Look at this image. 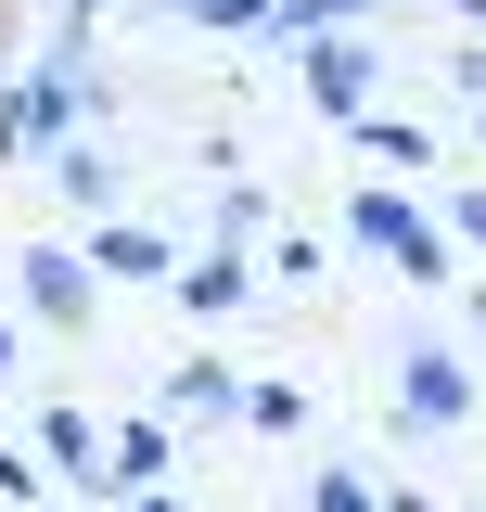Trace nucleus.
Instances as JSON below:
<instances>
[{
	"label": "nucleus",
	"mask_w": 486,
	"mask_h": 512,
	"mask_svg": "<svg viewBox=\"0 0 486 512\" xmlns=\"http://www.w3.org/2000/svg\"><path fill=\"white\" fill-rule=\"evenodd\" d=\"M448 244H474V256H486V192H461V205H448Z\"/></svg>",
	"instance_id": "obj_16"
},
{
	"label": "nucleus",
	"mask_w": 486,
	"mask_h": 512,
	"mask_svg": "<svg viewBox=\"0 0 486 512\" xmlns=\"http://www.w3.org/2000/svg\"><path fill=\"white\" fill-rule=\"evenodd\" d=\"M346 231H359V244H384L410 282H448V269H461V256H448V231H435L423 205H397V192H359V205H346Z\"/></svg>",
	"instance_id": "obj_3"
},
{
	"label": "nucleus",
	"mask_w": 486,
	"mask_h": 512,
	"mask_svg": "<svg viewBox=\"0 0 486 512\" xmlns=\"http://www.w3.org/2000/svg\"><path fill=\"white\" fill-rule=\"evenodd\" d=\"M103 487H167V423H116V461H103Z\"/></svg>",
	"instance_id": "obj_8"
},
{
	"label": "nucleus",
	"mask_w": 486,
	"mask_h": 512,
	"mask_svg": "<svg viewBox=\"0 0 486 512\" xmlns=\"http://www.w3.org/2000/svg\"><path fill=\"white\" fill-rule=\"evenodd\" d=\"M474 346H486V282H474Z\"/></svg>",
	"instance_id": "obj_22"
},
{
	"label": "nucleus",
	"mask_w": 486,
	"mask_h": 512,
	"mask_svg": "<svg viewBox=\"0 0 486 512\" xmlns=\"http://www.w3.org/2000/svg\"><path fill=\"white\" fill-rule=\"evenodd\" d=\"M39 500V461H13V436H0V512H26Z\"/></svg>",
	"instance_id": "obj_15"
},
{
	"label": "nucleus",
	"mask_w": 486,
	"mask_h": 512,
	"mask_svg": "<svg viewBox=\"0 0 486 512\" xmlns=\"http://www.w3.org/2000/svg\"><path fill=\"white\" fill-rule=\"evenodd\" d=\"M13 295H26L39 333H90V320H103V282H90L77 244H13Z\"/></svg>",
	"instance_id": "obj_2"
},
{
	"label": "nucleus",
	"mask_w": 486,
	"mask_h": 512,
	"mask_svg": "<svg viewBox=\"0 0 486 512\" xmlns=\"http://www.w3.org/2000/svg\"><path fill=\"white\" fill-rule=\"evenodd\" d=\"M448 13H461V26H486V0H448Z\"/></svg>",
	"instance_id": "obj_21"
},
{
	"label": "nucleus",
	"mask_w": 486,
	"mask_h": 512,
	"mask_svg": "<svg viewBox=\"0 0 486 512\" xmlns=\"http://www.w3.org/2000/svg\"><path fill=\"white\" fill-rule=\"evenodd\" d=\"M307 103L346 116V128L371 116V52H359V39H307Z\"/></svg>",
	"instance_id": "obj_5"
},
{
	"label": "nucleus",
	"mask_w": 486,
	"mask_h": 512,
	"mask_svg": "<svg viewBox=\"0 0 486 512\" xmlns=\"http://www.w3.org/2000/svg\"><path fill=\"white\" fill-rule=\"evenodd\" d=\"M13 372H26V333H13V320H0V384H13Z\"/></svg>",
	"instance_id": "obj_18"
},
{
	"label": "nucleus",
	"mask_w": 486,
	"mask_h": 512,
	"mask_svg": "<svg viewBox=\"0 0 486 512\" xmlns=\"http://www.w3.org/2000/svg\"><path fill=\"white\" fill-rule=\"evenodd\" d=\"M128 512H180V500H167V487H141V500H128Z\"/></svg>",
	"instance_id": "obj_20"
},
{
	"label": "nucleus",
	"mask_w": 486,
	"mask_h": 512,
	"mask_svg": "<svg viewBox=\"0 0 486 512\" xmlns=\"http://www.w3.org/2000/svg\"><path fill=\"white\" fill-rule=\"evenodd\" d=\"M320 512H384V500H371L359 474H320Z\"/></svg>",
	"instance_id": "obj_17"
},
{
	"label": "nucleus",
	"mask_w": 486,
	"mask_h": 512,
	"mask_svg": "<svg viewBox=\"0 0 486 512\" xmlns=\"http://www.w3.org/2000/svg\"><path fill=\"white\" fill-rule=\"evenodd\" d=\"M359 154H371V167H435V141L410 116H359Z\"/></svg>",
	"instance_id": "obj_11"
},
{
	"label": "nucleus",
	"mask_w": 486,
	"mask_h": 512,
	"mask_svg": "<svg viewBox=\"0 0 486 512\" xmlns=\"http://www.w3.org/2000/svg\"><path fill=\"white\" fill-rule=\"evenodd\" d=\"M0 52H13V0H0Z\"/></svg>",
	"instance_id": "obj_23"
},
{
	"label": "nucleus",
	"mask_w": 486,
	"mask_h": 512,
	"mask_svg": "<svg viewBox=\"0 0 486 512\" xmlns=\"http://www.w3.org/2000/svg\"><path fill=\"white\" fill-rule=\"evenodd\" d=\"M474 141H486V103H474Z\"/></svg>",
	"instance_id": "obj_24"
},
{
	"label": "nucleus",
	"mask_w": 486,
	"mask_h": 512,
	"mask_svg": "<svg viewBox=\"0 0 486 512\" xmlns=\"http://www.w3.org/2000/svg\"><path fill=\"white\" fill-rule=\"evenodd\" d=\"M39 448H52L64 474H90V487H103V436H90V410H64V397H52V410H39Z\"/></svg>",
	"instance_id": "obj_9"
},
{
	"label": "nucleus",
	"mask_w": 486,
	"mask_h": 512,
	"mask_svg": "<svg viewBox=\"0 0 486 512\" xmlns=\"http://www.w3.org/2000/svg\"><path fill=\"white\" fill-rule=\"evenodd\" d=\"M269 282H320V244L307 231H269Z\"/></svg>",
	"instance_id": "obj_14"
},
{
	"label": "nucleus",
	"mask_w": 486,
	"mask_h": 512,
	"mask_svg": "<svg viewBox=\"0 0 486 512\" xmlns=\"http://www.w3.org/2000/svg\"><path fill=\"white\" fill-rule=\"evenodd\" d=\"M192 320H231L243 295H256V269H243V244H205V256H180V282H167Z\"/></svg>",
	"instance_id": "obj_6"
},
{
	"label": "nucleus",
	"mask_w": 486,
	"mask_h": 512,
	"mask_svg": "<svg viewBox=\"0 0 486 512\" xmlns=\"http://www.w3.org/2000/svg\"><path fill=\"white\" fill-rule=\"evenodd\" d=\"M384 512H435V500H423V487H384Z\"/></svg>",
	"instance_id": "obj_19"
},
{
	"label": "nucleus",
	"mask_w": 486,
	"mask_h": 512,
	"mask_svg": "<svg viewBox=\"0 0 486 512\" xmlns=\"http://www.w3.org/2000/svg\"><path fill=\"white\" fill-rule=\"evenodd\" d=\"M167 410H205V423H243V384H231V359H180V372H167Z\"/></svg>",
	"instance_id": "obj_7"
},
{
	"label": "nucleus",
	"mask_w": 486,
	"mask_h": 512,
	"mask_svg": "<svg viewBox=\"0 0 486 512\" xmlns=\"http://www.w3.org/2000/svg\"><path fill=\"white\" fill-rule=\"evenodd\" d=\"M77 256H90V282H180V244H167V231H141V218H103Z\"/></svg>",
	"instance_id": "obj_4"
},
{
	"label": "nucleus",
	"mask_w": 486,
	"mask_h": 512,
	"mask_svg": "<svg viewBox=\"0 0 486 512\" xmlns=\"http://www.w3.org/2000/svg\"><path fill=\"white\" fill-rule=\"evenodd\" d=\"M52 180H64V205H90V218H116V154H103V141H77V154H64Z\"/></svg>",
	"instance_id": "obj_10"
},
{
	"label": "nucleus",
	"mask_w": 486,
	"mask_h": 512,
	"mask_svg": "<svg viewBox=\"0 0 486 512\" xmlns=\"http://www.w3.org/2000/svg\"><path fill=\"white\" fill-rule=\"evenodd\" d=\"M243 423H256V436H295L307 397H295V384H243Z\"/></svg>",
	"instance_id": "obj_12"
},
{
	"label": "nucleus",
	"mask_w": 486,
	"mask_h": 512,
	"mask_svg": "<svg viewBox=\"0 0 486 512\" xmlns=\"http://www.w3.org/2000/svg\"><path fill=\"white\" fill-rule=\"evenodd\" d=\"M256 231H269V192H243V180H231V205H218V244H256Z\"/></svg>",
	"instance_id": "obj_13"
},
{
	"label": "nucleus",
	"mask_w": 486,
	"mask_h": 512,
	"mask_svg": "<svg viewBox=\"0 0 486 512\" xmlns=\"http://www.w3.org/2000/svg\"><path fill=\"white\" fill-rule=\"evenodd\" d=\"M384 397H397L410 436H461V423H474V359H461V346H397Z\"/></svg>",
	"instance_id": "obj_1"
}]
</instances>
